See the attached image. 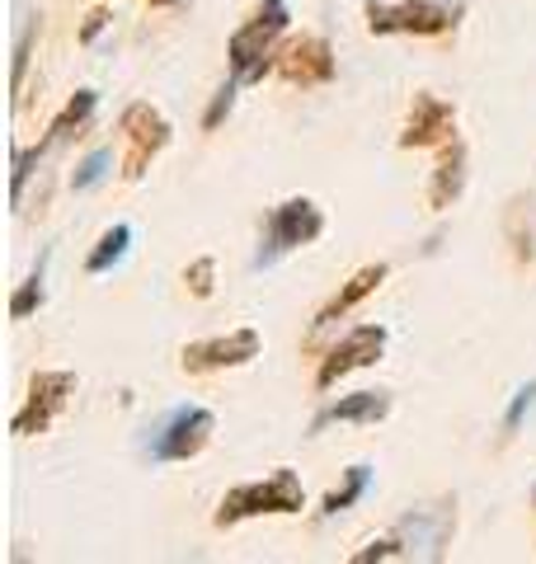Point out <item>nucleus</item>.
Segmentation results:
<instances>
[{
  "mask_svg": "<svg viewBox=\"0 0 536 564\" xmlns=\"http://www.w3.org/2000/svg\"><path fill=\"white\" fill-rule=\"evenodd\" d=\"M189 288H193V296H207L212 292V259H199L189 269Z\"/></svg>",
  "mask_w": 536,
  "mask_h": 564,
  "instance_id": "nucleus-24",
  "label": "nucleus"
},
{
  "mask_svg": "<svg viewBox=\"0 0 536 564\" xmlns=\"http://www.w3.org/2000/svg\"><path fill=\"white\" fill-rule=\"evenodd\" d=\"M278 76L292 85H325L334 76V57L325 39H301L278 57Z\"/></svg>",
  "mask_w": 536,
  "mask_h": 564,
  "instance_id": "nucleus-10",
  "label": "nucleus"
},
{
  "mask_svg": "<svg viewBox=\"0 0 536 564\" xmlns=\"http://www.w3.org/2000/svg\"><path fill=\"white\" fill-rule=\"evenodd\" d=\"M29 39H33V24L20 29V39H14V90L24 85V66H29Z\"/></svg>",
  "mask_w": 536,
  "mask_h": 564,
  "instance_id": "nucleus-23",
  "label": "nucleus"
},
{
  "mask_svg": "<svg viewBox=\"0 0 536 564\" xmlns=\"http://www.w3.org/2000/svg\"><path fill=\"white\" fill-rule=\"evenodd\" d=\"M382 282H386V263H372V269H363V273H353L349 282H344V292H339L334 296V302L325 306V311H320L315 315V334L320 329H325V325H334L339 321V315H349L357 302H363V296H372V292H377L382 288Z\"/></svg>",
  "mask_w": 536,
  "mask_h": 564,
  "instance_id": "nucleus-13",
  "label": "nucleus"
},
{
  "mask_svg": "<svg viewBox=\"0 0 536 564\" xmlns=\"http://www.w3.org/2000/svg\"><path fill=\"white\" fill-rule=\"evenodd\" d=\"M76 391V377L71 372H39L29 386V404L14 414V433L33 437V433H47V423L57 419V410L66 404V395Z\"/></svg>",
  "mask_w": 536,
  "mask_h": 564,
  "instance_id": "nucleus-6",
  "label": "nucleus"
},
{
  "mask_svg": "<svg viewBox=\"0 0 536 564\" xmlns=\"http://www.w3.org/2000/svg\"><path fill=\"white\" fill-rule=\"evenodd\" d=\"M249 358H259V334L255 329H236V334H226V339L184 348V367H189V372H217V367H240Z\"/></svg>",
  "mask_w": 536,
  "mask_h": 564,
  "instance_id": "nucleus-8",
  "label": "nucleus"
},
{
  "mask_svg": "<svg viewBox=\"0 0 536 564\" xmlns=\"http://www.w3.org/2000/svg\"><path fill=\"white\" fill-rule=\"evenodd\" d=\"M363 489H367V466H349V475H344V485H339L330 499H325V508L320 513H344V508H353L357 499H363Z\"/></svg>",
  "mask_w": 536,
  "mask_h": 564,
  "instance_id": "nucleus-17",
  "label": "nucleus"
},
{
  "mask_svg": "<svg viewBox=\"0 0 536 564\" xmlns=\"http://www.w3.org/2000/svg\"><path fill=\"white\" fill-rule=\"evenodd\" d=\"M151 6H174V0H151Z\"/></svg>",
  "mask_w": 536,
  "mask_h": 564,
  "instance_id": "nucleus-26",
  "label": "nucleus"
},
{
  "mask_svg": "<svg viewBox=\"0 0 536 564\" xmlns=\"http://www.w3.org/2000/svg\"><path fill=\"white\" fill-rule=\"evenodd\" d=\"M122 132H128V180H141L151 155L170 141V122L160 118L151 104H132V109L122 113Z\"/></svg>",
  "mask_w": 536,
  "mask_h": 564,
  "instance_id": "nucleus-7",
  "label": "nucleus"
},
{
  "mask_svg": "<svg viewBox=\"0 0 536 564\" xmlns=\"http://www.w3.org/2000/svg\"><path fill=\"white\" fill-rule=\"evenodd\" d=\"M461 184H467V147L452 141L442 155V165H438V180H433V193H428V198H433V207H447L461 193Z\"/></svg>",
  "mask_w": 536,
  "mask_h": 564,
  "instance_id": "nucleus-14",
  "label": "nucleus"
},
{
  "mask_svg": "<svg viewBox=\"0 0 536 564\" xmlns=\"http://www.w3.org/2000/svg\"><path fill=\"white\" fill-rule=\"evenodd\" d=\"M532 404H536V377L523 386V391H517L513 395V404H508V414H504V429H517V423H523V414L532 410Z\"/></svg>",
  "mask_w": 536,
  "mask_h": 564,
  "instance_id": "nucleus-20",
  "label": "nucleus"
},
{
  "mask_svg": "<svg viewBox=\"0 0 536 564\" xmlns=\"http://www.w3.org/2000/svg\"><path fill=\"white\" fill-rule=\"evenodd\" d=\"M99 29H104V14H89V24H85V43H89V39H95V33H99Z\"/></svg>",
  "mask_w": 536,
  "mask_h": 564,
  "instance_id": "nucleus-25",
  "label": "nucleus"
},
{
  "mask_svg": "<svg viewBox=\"0 0 536 564\" xmlns=\"http://www.w3.org/2000/svg\"><path fill=\"white\" fill-rule=\"evenodd\" d=\"M382 348H386V329L382 325H363V329H353L344 344H334L330 348V358L320 362V372H315V386L320 391H330V386L339 377H349L357 372V367H372L382 358Z\"/></svg>",
  "mask_w": 536,
  "mask_h": 564,
  "instance_id": "nucleus-5",
  "label": "nucleus"
},
{
  "mask_svg": "<svg viewBox=\"0 0 536 564\" xmlns=\"http://www.w3.org/2000/svg\"><path fill=\"white\" fill-rule=\"evenodd\" d=\"M39 155H43V147H39V151H20V155H14V203H20V198H24L29 170H33V165H39Z\"/></svg>",
  "mask_w": 536,
  "mask_h": 564,
  "instance_id": "nucleus-21",
  "label": "nucleus"
},
{
  "mask_svg": "<svg viewBox=\"0 0 536 564\" xmlns=\"http://www.w3.org/2000/svg\"><path fill=\"white\" fill-rule=\"evenodd\" d=\"M109 165H114V151H89L85 161H81V170H76V180H71V188L76 193H89V188H99L104 184V174H109Z\"/></svg>",
  "mask_w": 536,
  "mask_h": 564,
  "instance_id": "nucleus-18",
  "label": "nucleus"
},
{
  "mask_svg": "<svg viewBox=\"0 0 536 564\" xmlns=\"http://www.w3.org/2000/svg\"><path fill=\"white\" fill-rule=\"evenodd\" d=\"M95 90H81L76 99H71L66 104V109L57 113V118H52V128H47V141H62V137H71V128H81V122L89 118V109H95Z\"/></svg>",
  "mask_w": 536,
  "mask_h": 564,
  "instance_id": "nucleus-16",
  "label": "nucleus"
},
{
  "mask_svg": "<svg viewBox=\"0 0 536 564\" xmlns=\"http://www.w3.org/2000/svg\"><path fill=\"white\" fill-rule=\"evenodd\" d=\"M452 128H457L452 109H447L442 99H433V95H419V99H415V109H409V122H405L400 147H428V141L452 137Z\"/></svg>",
  "mask_w": 536,
  "mask_h": 564,
  "instance_id": "nucleus-11",
  "label": "nucleus"
},
{
  "mask_svg": "<svg viewBox=\"0 0 536 564\" xmlns=\"http://www.w3.org/2000/svg\"><path fill=\"white\" fill-rule=\"evenodd\" d=\"M301 503H307V494H301L297 475L292 470H274L268 480L231 489L226 499H222V508H217V527L259 518V513H301Z\"/></svg>",
  "mask_w": 536,
  "mask_h": 564,
  "instance_id": "nucleus-1",
  "label": "nucleus"
},
{
  "mask_svg": "<svg viewBox=\"0 0 536 564\" xmlns=\"http://www.w3.org/2000/svg\"><path fill=\"white\" fill-rule=\"evenodd\" d=\"M128 240H132V226H122V221H118L114 231H104V236H99L95 254L85 259V269H89V273H109L114 263H118L122 254H128Z\"/></svg>",
  "mask_w": 536,
  "mask_h": 564,
  "instance_id": "nucleus-15",
  "label": "nucleus"
},
{
  "mask_svg": "<svg viewBox=\"0 0 536 564\" xmlns=\"http://www.w3.org/2000/svg\"><path fill=\"white\" fill-rule=\"evenodd\" d=\"M447 24H452L447 10L424 6V0H415V6H372V14H367L372 33H442Z\"/></svg>",
  "mask_w": 536,
  "mask_h": 564,
  "instance_id": "nucleus-9",
  "label": "nucleus"
},
{
  "mask_svg": "<svg viewBox=\"0 0 536 564\" xmlns=\"http://www.w3.org/2000/svg\"><path fill=\"white\" fill-rule=\"evenodd\" d=\"M532 503H536V489H532Z\"/></svg>",
  "mask_w": 536,
  "mask_h": 564,
  "instance_id": "nucleus-27",
  "label": "nucleus"
},
{
  "mask_svg": "<svg viewBox=\"0 0 536 564\" xmlns=\"http://www.w3.org/2000/svg\"><path fill=\"white\" fill-rule=\"evenodd\" d=\"M231 104H236V85H222L217 99H212V109H207V118H203V128H217V122L231 113Z\"/></svg>",
  "mask_w": 536,
  "mask_h": 564,
  "instance_id": "nucleus-22",
  "label": "nucleus"
},
{
  "mask_svg": "<svg viewBox=\"0 0 536 564\" xmlns=\"http://www.w3.org/2000/svg\"><path fill=\"white\" fill-rule=\"evenodd\" d=\"M386 410H390V395L386 391H357V395H344L339 404H330V410L320 414L311 429L320 433L325 423H377V419H386Z\"/></svg>",
  "mask_w": 536,
  "mask_h": 564,
  "instance_id": "nucleus-12",
  "label": "nucleus"
},
{
  "mask_svg": "<svg viewBox=\"0 0 536 564\" xmlns=\"http://www.w3.org/2000/svg\"><path fill=\"white\" fill-rule=\"evenodd\" d=\"M288 0H264L259 14L249 20L245 29H236V39H231V66H236L240 80H259L264 76V62L268 52H274L278 33L288 29Z\"/></svg>",
  "mask_w": 536,
  "mask_h": 564,
  "instance_id": "nucleus-2",
  "label": "nucleus"
},
{
  "mask_svg": "<svg viewBox=\"0 0 536 564\" xmlns=\"http://www.w3.org/2000/svg\"><path fill=\"white\" fill-rule=\"evenodd\" d=\"M212 410L203 404H179V410L160 423V433L151 437V456L156 462H189V456H199L212 437Z\"/></svg>",
  "mask_w": 536,
  "mask_h": 564,
  "instance_id": "nucleus-4",
  "label": "nucleus"
},
{
  "mask_svg": "<svg viewBox=\"0 0 536 564\" xmlns=\"http://www.w3.org/2000/svg\"><path fill=\"white\" fill-rule=\"evenodd\" d=\"M43 269H47V259L39 263V269H33V278L24 282V288L10 296V315H14V321H24V315H29L33 306H39V302H43Z\"/></svg>",
  "mask_w": 536,
  "mask_h": 564,
  "instance_id": "nucleus-19",
  "label": "nucleus"
},
{
  "mask_svg": "<svg viewBox=\"0 0 536 564\" xmlns=\"http://www.w3.org/2000/svg\"><path fill=\"white\" fill-rule=\"evenodd\" d=\"M320 226H325V217H320V207L311 198H288L282 207H274V217H268V236H264V250L255 259V269H264V263L282 259L288 250H297V245H311L320 236Z\"/></svg>",
  "mask_w": 536,
  "mask_h": 564,
  "instance_id": "nucleus-3",
  "label": "nucleus"
}]
</instances>
